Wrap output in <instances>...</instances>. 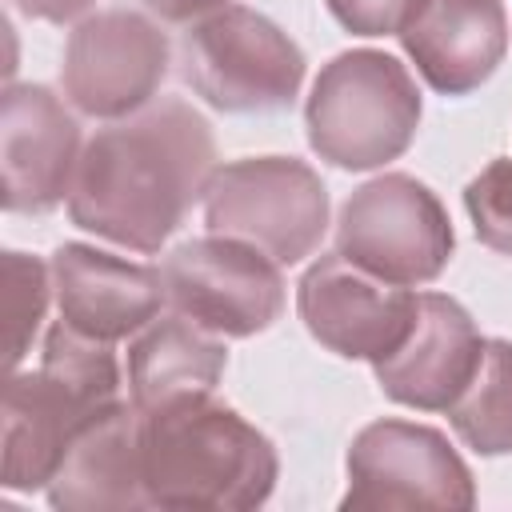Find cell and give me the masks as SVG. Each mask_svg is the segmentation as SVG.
Masks as SVG:
<instances>
[{
  "label": "cell",
  "mask_w": 512,
  "mask_h": 512,
  "mask_svg": "<svg viewBox=\"0 0 512 512\" xmlns=\"http://www.w3.org/2000/svg\"><path fill=\"white\" fill-rule=\"evenodd\" d=\"M212 172L216 140L208 120L192 104L164 96L112 120L84 144L68 192V216L76 228L108 244L160 252L208 192Z\"/></svg>",
  "instance_id": "cell-1"
},
{
  "label": "cell",
  "mask_w": 512,
  "mask_h": 512,
  "mask_svg": "<svg viewBox=\"0 0 512 512\" xmlns=\"http://www.w3.org/2000/svg\"><path fill=\"white\" fill-rule=\"evenodd\" d=\"M140 460L148 508L248 512L276 488V448L236 408L200 396L140 412Z\"/></svg>",
  "instance_id": "cell-2"
},
{
  "label": "cell",
  "mask_w": 512,
  "mask_h": 512,
  "mask_svg": "<svg viewBox=\"0 0 512 512\" xmlns=\"http://www.w3.org/2000/svg\"><path fill=\"white\" fill-rule=\"evenodd\" d=\"M124 404L116 344L56 320L44 336L40 364L12 372L4 384V488H48L72 440L104 412Z\"/></svg>",
  "instance_id": "cell-3"
},
{
  "label": "cell",
  "mask_w": 512,
  "mask_h": 512,
  "mask_svg": "<svg viewBox=\"0 0 512 512\" xmlns=\"http://www.w3.org/2000/svg\"><path fill=\"white\" fill-rule=\"evenodd\" d=\"M304 124L320 160L348 172L384 168L408 152L420 128V88L396 56L352 48L320 68Z\"/></svg>",
  "instance_id": "cell-4"
},
{
  "label": "cell",
  "mask_w": 512,
  "mask_h": 512,
  "mask_svg": "<svg viewBox=\"0 0 512 512\" xmlns=\"http://www.w3.org/2000/svg\"><path fill=\"white\" fill-rule=\"evenodd\" d=\"M180 72L220 112H280L304 84V52L268 16L228 4L184 32Z\"/></svg>",
  "instance_id": "cell-5"
},
{
  "label": "cell",
  "mask_w": 512,
  "mask_h": 512,
  "mask_svg": "<svg viewBox=\"0 0 512 512\" xmlns=\"http://www.w3.org/2000/svg\"><path fill=\"white\" fill-rule=\"evenodd\" d=\"M204 220L216 236L264 248L280 268L312 256L328 232V192L296 156H244L212 172Z\"/></svg>",
  "instance_id": "cell-6"
},
{
  "label": "cell",
  "mask_w": 512,
  "mask_h": 512,
  "mask_svg": "<svg viewBox=\"0 0 512 512\" xmlns=\"http://www.w3.org/2000/svg\"><path fill=\"white\" fill-rule=\"evenodd\" d=\"M452 244L444 204L408 172H384L360 184L336 220V252L404 288L436 280L448 268Z\"/></svg>",
  "instance_id": "cell-7"
},
{
  "label": "cell",
  "mask_w": 512,
  "mask_h": 512,
  "mask_svg": "<svg viewBox=\"0 0 512 512\" xmlns=\"http://www.w3.org/2000/svg\"><path fill=\"white\" fill-rule=\"evenodd\" d=\"M168 304L216 336H256L284 312L280 264L236 236H196L172 248L160 264Z\"/></svg>",
  "instance_id": "cell-8"
},
{
  "label": "cell",
  "mask_w": 512,
  "mask_h": 512,
  "mask_svg": "<svg viewBox=\"0 0 512 512\" xmlns=\"http://www.w3.org/2000/svg\"><path fill=\"white\" fill-rule=\"evenodd\" d=\"M344 508H472L476 484L444 432L412 420H372L348 448Z\"/></svg>",
  "instance_id": "cell-9"
},
{
  "label": "cell",
  "mask_w": 512,
  "mask_h": 512,
  "mask_svg": "<svg viewBox=\"0 0 512 512\" xmlns=\"http://www.w3.org/2000/svg\"><path fill=\"white\" fill-rule=\"evenodd\" d=\"M172 44L156 20L112 8L80 20L64 44V96L96 120H124L148 108L168 76Z\"/></svg>",
  "instance_id": "cell-10"
},
{
  "label": "cell",
  "mask_w": 512,
  "mask_h": 512,
  "mask_svg": "<svg viewBox=\"0 0 512 512\" xmlns=\"http://www.w3.org/2000/svg\"><path fill=\"white\" fill-rule=\"evenodd\" d=\"M296 308L312 340L344 360H384L416 320V292L392 284L344 252L320 256L296 284Z\"/></svg>",
  "instance_id": "cell-11"
},
{
  "label": "cell",
  "mask_w": 512,
  "mask_h": 512,
  "mask_svg": "<svg viewBox=\"0 0 512 512\" xmlns=\"http://www.w3.org/2000/svg\"><path fill=\"white\" fill-rule=\"evenodd\" d=\"M80 124L44 84H8L0 100V176L8 212H52L80 164Z\"/></svg>",
  "instance_id": "cell-12"
},
{
  "label": "cell",
  "mask_w": 512,
  "mask_h": 512,
  "mask_svg": "<svg viewBox=\"0 0 512 512\" xmlns=\"http://www.w3.org/2000/svg\"><path fill=\"white\" fill-rule=\"evenodd\" d=\"M480 352L484 336L476 332L468 308L444 292H420L408 336L372 368L388 400L420 412H448V404L472 380Z\"/></svg>",
  "instance_id": "cell-13"
},
{
  "label": "cell",
  "mask_w": 512,
  "mask_h": 512,
  "mask_svg": "<svg viewBox=\"0 0 512 512\" xmlns=\"http://www.w3.org/2000/svg\"><path fill=\"white\" fill-rule=\"evenodd\" d=\"M48 264L60 320L108 344L144 332L168 300L160 268L100 252L92 244H60Z\"/></svg>",
  "instance_id": "cell-14"
},
{
  "label": "cell",
  "mask_w": 512,
  "mask_h": 512,
  "mask_svg": "<svg viewBox=\"0 0 512 512\" xmlns=\"http://www.w3.org/2000/svg\"><path fill=\"white\" fill-rule=\"evenodd\" d=\"M396 36L428 88L468 96L504 60L508 16L500 0H412Z\"/></svg>",
  "instance_id": "cell-15"
},
{
  "label": "cell",
  "mask_w": 512,
  "mask_h": 512,
  "mask_svg": "<svg viewBox=\"0 0 512 512\" xmlns=\"http://www.w3.org/2000/svg\"><path fill=\"white\" fill-rule=\"evenodd\" d=\"M52 508L64 512H128L148 508L144 492V460H140V412L136 404H120L88 424L52 484L44 488Z\"/></svg>",
  "instance_id": "cell-16"
},
{
  "label": "cell",
  "mask_w": 512,
  "mask_h": 512,
  "mask_svg": "<svg viewBox=\"0 0 512 512\" xmlns=\"http://www.w3.org/2000/svg\"><path fill=\"white\" fill-rule=\"evenodd\" d=\"M228 364L224 336L200 328L188 316L152 320L128 348V396L136 412L176 408L212 396Z\"/></svg>",
  "instance_id": "cell-17"
},
{
  "label": "cell",
  "mask_w": 512,
  "mask_h": 512,
  "mask_svg": "<svg viewBox=\"0 0 512 512\" xmlns=\"http://www.w3.org/2000/svg\"><path fill=\"white\" fill-rule=\"evenodd\" d=\"M456 436L480 456L512 452V344L484 340L480 364L460 396L448 404Z\"/></svg>",
  "instance_id": "cell-18"
},
{
  "label": "cell",
  "mask_w": 512,
  "mask_h": 512,
  "mask_svg": "<svg viewBox=\"0 0 512 512\" xmlns=\"http://www.w3.org/2000/svg\"><path fill=\"white\" fill-rule=\"evenodd\" d=\"M52 288V264H40L28 252H4V312H8V368L16 372L28 356L44 312H48Z\"/></svg>",
  "instance_id": "cell-19"
},
{
  "label": "cell",
  "mask_w": 512,
  "mask_h": 512,
  "mask_svg": "<svg viewBox=\"0 0 512 512\" xmlns=\"http://www.w3.org/2000/svg\"><path fill=\"white\" fill-rule=\"evenodd\" d=\"M464 208L480 244L512 256V156L480 168L464 188Z\"/></svg>",
  "instance_id": "cell-20"
},
{
  "label": "cell",
  "mask_w": 512,
  "mask_h": 512,
  "mask_svg": "<svg viewBox=\"0 0 512 512\" xmlns=\"http://www.w3.org/2000/svg\"><path fill=\"white\" fill-rule=\"evenodd\" d=\"M412 0H328V12L352 36H392L400 32Z\"/></svg>",
  "instance_id": "cell-21"
},
{
  "label": "cell",
  "mask_w": 512,
  "mask_h": 512,
  "mask_svg": "<svg viewBox=\"0 0 512 512\" xmlns=\"http://www.w3.org/2000/svg\"><path fill=\"white\" fill-rule=\"evenodd\" d=\"M232 0H144V8L168 24H196L220 8H228Z\"/></svg>",
  "instance_id": "cell-22"
},
{
  "label": "cell",
  "mask_w": 512,
  "mask_h": 512,
  "mask_svg": "<svg viewBox=\"0 0 512 512\" xmlns=\"http://www.w3.org/2000/svg\"><path fill=\"white\" fill-rule=\"evenodd\" d=\"M96 0H12V8H20L32 20H48V24H68L76 16H84Z\"/></svg>",
  "instance_id": "cell-23"
}]
</instances>
